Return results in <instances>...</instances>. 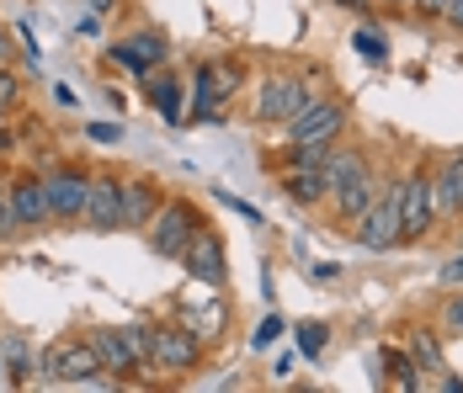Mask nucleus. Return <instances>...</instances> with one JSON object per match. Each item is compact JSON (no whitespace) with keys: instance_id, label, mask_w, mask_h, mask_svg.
Masks as SVG:
<instances>
[{"instance_id":"b1692460","label":"nucleus","mask_w":463,"mask_h":393,"mask_svg":"<svg viewBox=\"0 0 463 393\" xmlns=\"http://www.w3.org/2000/svg\"><path fill=\"white\" fill-rule=\"evenodd\" d=\"M298 351H304V356H320L325 351V324L320 319H304V324H298Z\"/></svg>"},{"instance_id":"f704fd0d","label":"nucleus","mask_w":463,"mask_h":393,"mask_svg":"<svg viewBox=\"0 0 463 393\" xmlns=\"http://www.w3.org/2000/svg\"><path fill=\"white\" fill-rule=\"evenodd\" d=\"M11 53H16V43H11V33H0V64H11Z\"/></svg>"},{"instance_id":"f8f14e48","label":"nucleus","mask_w":463,"mask_h":393,"mask_svg":"<svg viewBox=\"0 0 463 393\" xmlns=\"http://www.w3.org/2000/svg\"><path fill=\"white\" fill-rule=\"evenodd\" d=\"M11 213H16V229L27 234V229H43V223H53V213H48V192H43V175H16L11 181Z\"/></svg>"},{"instance_id":"cd10ccee","label":"nucleus","mask_w":463,"mask_h":393,"mask_svg":"<svg viewBox=\"0 0 463 393\" xmlns=\"http://www.w3.org/2000/svg\"><path fill=\"white\" fill-rule=\"evenodd\" d=\"M357 48H363L368 59H383V53H389V43H383V38H378L373 27H363V33H357Z\"/></svg>"},{"instance_id":"9d476101","label":"nucleus","mask_w":463,"mask_h":393,"mask_svg":"<svg viewBox=\"0 0 463 393\" xmlns=\"http://www.w3.org/2000/svg\"><path fill=\"white\" fill-rule=\"evenodd\" d=\"M182 266L192 282H203V287H224L230 282V256H224V234H213L208 223L192 234V245L182 250Z\"/></svg>"},{"instance_id":"dca6fc26","label":"nucleus","mask_w":463,"mask_h":393,"mask_svg":"<svg viewBox=\"0 0 463 393\" xmlns=\"http://www.w3.org/2000/svg\"><path fill=\"white\" fill-rule=\"evenodd\" d=\"M160 202H165V192L139 175V181H123V229H149V219L160 213Z\"/></svg>"},{"instance_id":"2f4dec72","label":"nucleus","mask_w":463,"mask_h":393,"mask_svg":"<svg viewBox=\"0 0 463 393\" xmlns=\"http://www.w3.org/2000/svg\"><path fill=\"white\" fill-rule=\"evenodd\" d=\"M442 22H448L453 33H463V0H448V5H442Z\"/></svg>"},{"instance_id":"c85d7f7f","label":"nucleus","mask_w":463,"mask_h":393,"mask_svg":"<svg viewBox=\"0 0 463 393\" xmlns=\"http://www.w3.org/2000/svg\"><path fill=\"white\" fill-rule=\"evenodd\" d=\"M11 234H22V229H16V213H11V197L0 192V239H11Z\"/></svg>"},{"instance_id":"c9c22d12","label":"nucleus","mask_w":463,"mask_h":393,"mask_svg":"<svg viewBox=\"0 0 463 393\" xmlns=\"http://www.w3.org/2000/svg\"><path fill=\"white\" fill-rule=\"evenodd\" d=\"M91 11L101 16V11H112V0H91Z\"/></svg>"},{"instance_id":"a878e982","label":"nucleus","mask_w":463,"mask_h":393,"mask_svg":"<svg viewBox=\"0 0 463 393\" xmlns=\"http://www.w3.org/2000/svg\"><path fill=\"white\" fill-rule=\"evenodd\" d=\"M278 335H282V319H261V324H256V335H250V346L267 351L272 341H278Z\"/></svg>"},{"instance_id":"5701e85b","label":"nucleus","mask_w":463,"mask_h":393,"mask_svg":"<svg viewBox=\"0 0 463 393\" xmlns=\"http://www.w3.org/2000/svg\"><path fill=\"white\" fill-rule=\"evenodd\" d=\"M186 324L197 330V341H208V335L219 341V335H224V330H219V324H224V308H203V313H186Z\"/></svg>"},{"instance_id":"72a5a7b5","label":"nucleus","mask_w":463,"mask_h":393,"mask_svg":"<svg viewBox=\"0 0 463 393\" xmlns=\"http://www.w3.org/2000/svg\"><path fill=\"white\" fill-rule=\"evenodd\" d=\"M91 138H96V144H118V128H112V123H96Z\"/></svg>"},{"instance_id":"6e6552de","label":"nucleus","mask_w":463,"mask_h":393,"mask_svg":"<svg viewBox=\"0 0 463 393\" xmlns=\"http://www.w3.org/2000/svg\"><path fill=\"white\" fill-rule=\"evenodd\" d=\"M48 192V213L53 223H86V202H91V175L75 171V165H53L43 175Z\"/></svg>"},{"instance_id":"4468645a","label":"nucleus","mask_w":463,"mask_h":393,"mask_svg":"<svg viewBox=\"0 0 463 393\" xmlns=\"http://www.w3.org/2000/svg\"><path fill=\"white\" fill-rule=\"evenodd\" d=\"M86 223L112 234L123 229V181L118 175H91V202H86Z\"/></svg>"},{"instance_id":"9b49d317","label":"nucleus","mask_w":463,"mask_h":393,"mask_svg":"<svg viewBox=\"0 0 463 393\" xmlns=\"http://www.w3.org/2000/svg\"><path fill=\"white\" fill-rule=\"evenodd\" d=\"M118 70H128V75H149V70H160L165 59H171V43H165V33H155V27H144V33H128L123 43H112L107 53Z\"/></svg>"},{"instance_id":"f03ea898","label":"nucleus","mask_w":463,"mask_h":393,"mask_svg":"<svg viewBox=\"0 0 463 393\" xmlns=\"http://www.w3.org/2000/svg\"><path fill=\"white\" fill-rule=\"evenodd\" d=\"M309 101H320V86H315V75H304V70H278V75H267L261 90H256V123H293Z\"/></svg>"},{"instance_id":"a211bd4d","label":"nucleus","mask_w":463,"mask_h":393,"mask_svg":"<svg viewBox=\"0 0 463 393\" xmlns=\"http://www.w3.org/2000/svg\"><path fill=\"white\" fill-rule=\"evenodd\" d=\"M144 90H149V107H155L165 123H186V117H182V75L149 70V75H144Z\"/></svg>"},{"instance_id":"20e7f679","label":"nucleus","mask_w":463,"mask_h":393,"mask_svg":"<svg viewBox=\"0 0 463 393\" xmlns=\"http://www.w3.org/2000/svg\"><path fill=\"white\" fill-rule=\"evenodd\" d=\"M86 341L96 346L101 372H107L112 383H128V378L149 372V367H144V324H128V330H118V324H96V330H86Z\"/></svg>"},{"instance_id":"c756f323","label":"nucleus","mask_w":463,"mask_h":393,"mask_svg":"<svg viewBox=\"0 0 463 393\" xmlns=\"http://www.w3.org/2000/svg\"><path fill=\"white\" fill-rule=\"evenodd\" d=\"M442 5L448 0H411V11H416L420 22H442Z\"/></svg>"},{"instance_id":"ddd939ff","label":"nucleus","mask_w":463,"mask_h":393,"mask_svg":"<svg viewBox=\"0 0 463 393\" xmlns=\"http://www.w3.org/2000/svg\"><path fill=\"white\" fill-rule=\"evenodd\" d=\"M378 186H383V181H378L373 165L363 175H352L346 186H335V192L325 197V202H330V213H335V223H357V219H363V213H368V202L378 197Z\"/></svg>"},{"instance_id":"0eeeda50","label":"nucleus","mask_w":463,"mask_h":393,"mask_svg":"<svg viewBox=\"0 0 463 393\" xmlns=\"http://www.w3.org/2000/svg\"><path fill=\"white\" fill-rule=\"evenodd\" d=\"M282 128H288V144H293V149H325V144H335L341 128H346V101L320 96V101H309L293 123H282Z\"/></svg>"},{"instance_id":"412c9836","label":"nucleus","mask_w":463,"mask_h":393,"mask_svg":"<svg viewBox=\"0 0 463 393\" xmlns=\"http://www.w3.org/2000/svg\"><path fill=\"white\" fill-rule=\"evenodd\" d=\"M383 367H389V383H394V388H405V393H416L420 388V367L416 361H411V351H383Z\"/></svg>"},{"instance_id":"1a4fd4ad","label":"nucleus","mask_w":463,"mask_h":393,"mask_svg":"<svg viewBox=\"0 0 463 393\" xmlns=\"http://www.w3.org/2000/svg\"><path fill=\"white\" fill-rule=\"evenodd\" d=\"M431 223H437L431 175H426V165H416V171L400 175V234H405V245H411V239H420Z\"/></svg>"},{"instance_id":"2eb2a0df","label":"nucleus","mask_w":463,"mask_h":393,"mask_svg":"<svg viewBox=\"0 0 463 393\" xmlns=\"http://www.w3.org/2000/svg\"><path fill=\"white\" fill-rule=\"evenodd\" d=\"M240 86V75L234 70H219V64H203L197 70V101H192V123H213V112H219V101Z\"/></svg>"},{"instance_id":"393cba45","label":"nucleus","mask_w":463,"mask_h":393,"mask_svg":"<svg viewBox=\"0 0 463 393\" xmlns=\"http://www.w3.org/2000/svg\"><path fill=\"white\" fill-rule=\"evenodd\" d=\"M22 101V80L11 75V64H0V112H11Z\"/></svg>"},{"instance_id":"6ab92c4d","label":"nucleus","mask_w":463,"mask_h":393,"mask_svg":"<svg viewBox=\"0 0 463 393\" xmlns=\"http://www.w3.org/2000/svg\"><path fill=\"white\" fill-rule=\"evenodd\" d=\"M320 171H325V197H330L335 186H346L352 175L368 171V154H363V149H335V144H330L325 160H320Z\"/></svg>"},{"instance_id":"4be33fe9","label":"nucleus","mask_w":463,"mask_h":393,"mask_svg":"<svg viewBox=\"0 0 463 393\" xmlns=\"http://www.w3.org/2000/svg\"><path fill=\"white\" fill-rule=\"evenodd\" d=\"M431 175V202H437V219H448V213H458V192H453V175H448V160L437 165Z\"/></svg>"},{"instance_id":"e433bc0d","label":"nucleus","mask_w":463,"mask_h":393,"mask_svg":"<svg viewBox=\"0 0 463 393\" xmlns=\"http://www.w3.org/2000/svg\"><path fill=\"white\" fill-rule=\"evenodd\" d=\"M383 5H411V0H383Z\"/></svg>"},{"instance_id":"f3484780","label":"nucleus","mask_w":463,"mask_h":393,"mask_svg":"<svg viewBox=\"0 0 463 393\" xmlns=\"http://www.w3.org/2000/svg\"><path fill=\"white\" fill-rule=\"evenodd\" d=\"M282 192H288L298 208H320V202H325V171H320V160H293V165L282 171Z\"/></svg>"},{"instance_id":"7c9ffc66","label":"nucleus","mask_w":463,"mask_h":393,"mask_svg":"<svg viewBox=\"0 0 463 393\" xmlns=\"http://www.w3.org/2000/svg\"><path fill=\"white\" fill-rule=\"evenodd\" d=\"M448 175H453V192H458V213H463V149L448 154Z\"/></svg>"},{"instance_id":"473e14b6","label":"nucleus","mask_w":463,"mask_h":393,"mask_svg":"<svg viewBox=\"0 0 463 393\" xmlns=\"http://www.w3.org/2000/svg\"><path fill=\"white\" fill-rule=\"evenodd\" d=\"M442 282H448V287H463V256L442 266Z\"/></svg>"},{"instance_id":"39448f33","label":"nucleus","mask_w":463,"mask_h":393,"mask_svg":"<svg viewBox=\"0 0 463 393\" xmlns=\"http://www.w3.org/2000/svg\"><path fill=\"white\" fill-rule=\"evenodd\" d=\"M352 229H357V245L373 250V256L405 245V234H400V175H389V181L378 186V197L368 202V213L352 223Z\"/></svg>"},{"instance_id":"423d86ee","label":"nucleus","mask_w":463,"mask_h":393,"mask_svg":"<svg viewBox=\"0 0 463 393\" xmlns=\"http://www.w3.org/2000/svg\"><path fill=\"white\" fill-rule=\"evenodd\" d=\"M203 229V213H197V202H186V197H165L160 202V213L149 219V250L155 256H165V261H182V250L192 245V234Z\"/></svg>"},{"instance_id":"7ed1b4c3","label":"nucleus","mask_w":463,"mask_h":393,"mask_svg":"<svg viewBox=\"0 0 463 393\" xmlns=\"http://www.w3.org/2000/svg\"><path fill=\"white\" fill-rule=\"evenodd\" d=\"M38 372H43L48 383H70V388L107 378V372H101V356H96V346L86 335H59V341H48L43 356H38Z\"/></svg>"},{"instance_id":"f257e3e1","label":"nucleus","mask_w":463,"mask_h":393,"mask_svg":"<svg viewBox=\"0 0 463 393\" xmlns=\"http://www.w3.org/2000/svg\"><path fill=\"white\" fill-rule=\"evenodd\" d=\"M203 361V341L186 319H160V324H144V367L149 372H165V378H182Z\"/></svg>"},{"instance_id":"aec40b11","label":"nucleus","mask_w":463,"mask_h":393,"mask_svg":"<svg viewBox=\"0 0 463 393\" xmlns=\"http://www.w3.org/2000/svg\"><path fill=\"white\" fill-rule=\"evenodd\" d=\"M405 351H411V361H416L426 378L448 372V361H442V341H437L431 330H411V346H405Z\"/></svg>"},{"instance_id":"bb28decb","label":"nucleus","mask_w":463,"mask_h":393,"mask_svg":"<svg viewBox=\"0 0 463 393\" xmlns=\"http://www.w3.org/2000/svg\"><path fill=\"white\" fill-rule=\"evenodd\" d=\"M442 324H448L453 335H463V293H453V298H448V308H442Z\"/></svg>"}]
</instances>
